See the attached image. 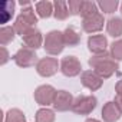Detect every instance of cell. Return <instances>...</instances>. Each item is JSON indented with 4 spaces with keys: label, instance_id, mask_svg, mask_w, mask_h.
<instances>
[{
    "label": "cell",
    "instance_id": "cell-9",
    "mask_svg": "<svg viewBox=\"0 0 122 122\" xmlns=\"http://www.w3.org/2000/svg\"><path fill=\"white\" fill-rule=\"evenodd\" d=\"M113 53H116L118 59H122V42H118L116 45H113Z\"/></svg>",
    "mask_w": 122,
    "mask_h": 122
},
{
    "label": "cell",
    "instance_id": "cell-8",
    "mask_svg": "<svg viewBox=\"0 0 122 122\" xmlns=\"http://www.w3.org/2000/svg\"><path fill=\"white\" fill-rule=\"evenodd\" d=\"M101 6H102V9H103L106 13H112V12L116 9L118 3H116V2H112V3H108V2H105V3H101Z\"/></svg>",
    "mask_w": 122,
    "mask_h": 122
},
{
    "label": "cell",
    "instance_id": "cell-1",
    "mask_svg": "<svg viewBox=\"0 0 122 122\" xmlns=\"http://www.w3.org/2000/svg\"><path fill=\"white\" fill-rule=\"evenodd\" d=\"M62 71H63L65 75L73 76V75L79 73L81 65H79V62H78L73 56H68L66 59H63V62H62Z\"/></svg>",
    "mask_w": 122,
    "mask_h": 122
},
{
    "label": "cell",
    "instance_id": "cell-5",
    "mask_svg": "<svg viewBox=\"0 0 122 122\" xmlns=\"http://www.w3.org/2000/svg\"><path fill=\"white\" fill-rule=\"evenodd\" d=\"M108 30L112 36H119V33L122 32V22L119 19H112L109 22V26H108Z\"/></svg>",
    "mask_w": 122,
    "mask_h": 122
},
{
    "label": "cell",
    "instance_id": "cell-7",
    "mask_svg": "<svg viewBox=\"0 0 122 122\" xmlns=\"http://www.w3.org/2000/svg\"><path fill=\"white\" fill-rule=\"evenodd\" d=\"M37 7H39L40 15H42L43 17H49V16H50V12H52V6H50V3H39Z\"/></svg>",
    "mask_w": 122,
    "mask_h": 122
},
{
    "label": "cell",
    "instance_id": "cell-3",
    "mask_svg": "<svg viewBox=\"0 0 122 122\" xmlns=\"http://www.w3.org/2000/svg\"><path fill=\"white\" fill-rule=\"evenodd\" d=\"M78 101L82 102V106H75V111L81 112V113H86V112L92 111L96 106V99L95 98H79Z\"/></svg>",
    "mask_w": 122,
    "mask_h": 122
},
{
    "label": "cell",
    "instance_id": "cell-4",
    "mask_svg": "<svg viewBox=\"0 0 122 122\" xmlns=\"http://www.w3.org/2000/svg\"><path fill=\"white\" fill-rule=\"evenodd\" d=\"M105 46H106V39L103 36H95L89 39V49L93 52L105 50Z\"/></svg>",
    "mask_w": 122,
    "mask_h": 122
},
{
    "label": "cell",
    "instance_id": "cell-2",
    "mask_svg": "<svg viewBox=\"0 0 122 122\" xmlns=\"http://www.w3.org/2000/svg\"><path fill=\"white\" fill-rule=\"evenodd\" d=\"M59 32H52L47 37V49L52 53H59L62 50V37H60Z\"/></svg>",
    "mask_w": 122,
    "mask_h": 122
},
{
    "label": "cell",
    "instance_id": "cell-6",
    "mask_svg": "<svg viewBox=\"0 0 122 122\" xmlns=\"http://www.w3.org/2000/svg\"><path fill=\"white\" fill-rule=\"evenodd\" d=\"M112 106H113V105H111V103H109V105L105 108V111H103L106 121H113V119H118V118H119L118 112H116V111H112Z\"/></svg>",
    "mask_w": 122,
    "mask_h": 122
}]
</instances>
